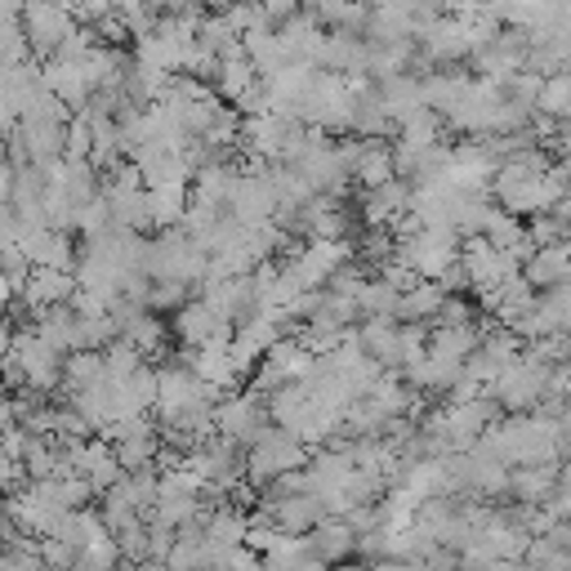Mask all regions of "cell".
I'll return each mask as SVG.
<instances>
[{"instance_id": "1", "label": "cell", "mask_w": 571, "mask_h": 571, "mask_svg": "<svg viewBox=\"0 0 571 571\" xmlns=\"http://www.w3.org/2000/svg\"><path fill=\"white\" fill-rule=\"evenodd\" d=\"M28 28L36 32L32 41H63L72 32V19L63 6H54V0H32L28 6Z\"/></svg>"}]
</instances>
